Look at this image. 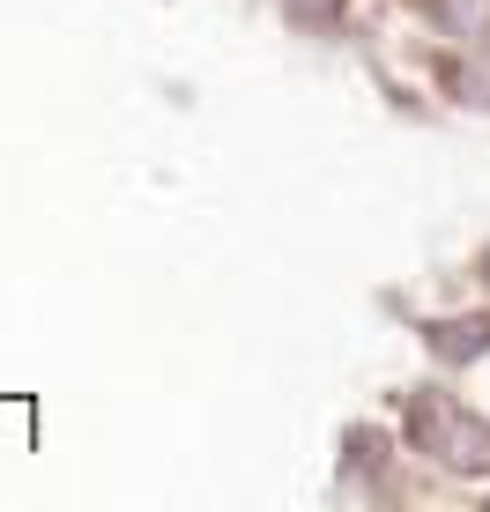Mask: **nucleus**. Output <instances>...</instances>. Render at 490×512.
I'll use <instances>...</instances> for the list:
<instances>
[{"mask_svg":"<svg viewBox=\"0 0 490 512\" xmlns=\"http://www.w3.org/2000/svg\"><path fill=\"white\" fill-rule=\"evenodd\" d=\"M431 342H439V357H476V349L490 342V327H483V320H476V327H439Z\"/></svg>","mask_w":490,"mask_h":512,"instance_id":"nucleus-2","label":"nucleus"},{"mask_svg":"<svg viewBox=\"0 0 490 512\" xmlns=\"http://www.w3.org/2000/svg\"><path fill=\"white\" fill-rule=\"evenodd\" d=\"M409 431L424 438L431 453H439L446 468H468V475H490V423L476 416H461L453 401H416V416H409Z\"/></svg>","mask_w":490,"mask_h":512,"instance_id":"nucleus-1","label":"nucleus"},{"mask_svg":"<svg viewBox=\"0 0 490 512\" xmlns=\"http://www.w3.org/2000/svg\"><path fill=\"white\" fill-rule=\"evenodd\" d=\"M283 8H290V23H335L342 0H283Z\"/></svg>","mask_w":490,"mask_h":512,"instance_id":"nucleus-3","label":"nucleus"}]
</instances>
